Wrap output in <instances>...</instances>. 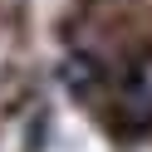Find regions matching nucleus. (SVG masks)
Wrapping results in <instances>:
<instances>
[{
  "mask_svg": "<svg viewBox=\"0 0 152 152\" xmlns=\"http://www.w3.org/2000/svg\"><path fill=\"white\" fill-rule=\"evenodd\" d=\"M118 118H123V128H152V54H137L123 69Z\"/></svg>",
  "mask_w": 152,
  "mask_h": 152,
  "instance_id": "1",
  "label": "nucleus"
}]
</instances>
